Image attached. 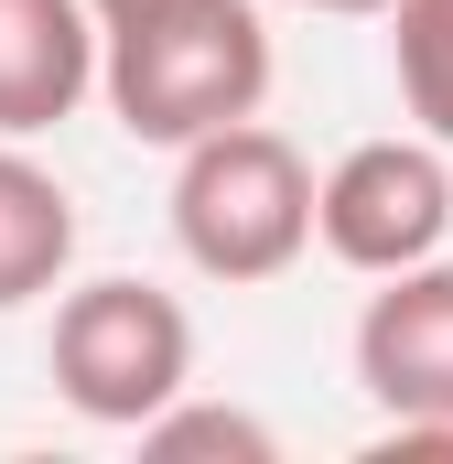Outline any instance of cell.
<instances>
[{"instance_id":"obj_1","label":"cell","mask_w":453,"mask_h":464,"mask_svg":"<svg viewBox=\"0 0 453 464\" xmlns=\"http://www.w3.org/2000/svg\"><path fill=\"white\" fill-rule=\"evenodd\" d=\"M98 98L130 140L184 151L226 119H259L270 98V22L259 0H173L151 22H119L98 54Z\"/></svg>"},{"instance_id":"obj_2","label":"cell","mask_w":453,"mask_h":464,"mask_svg":"<svg viewBox=\"0 0 453 464\" xmlns=\"http://www.w3.org/2000/svg\"><path fill=\"white\" fill-rule=\"evenodd\" d=\"M313 162L281 140V130H259V119H226L206 140H184L173 151V248L226 281V292H248V281H281L303 248H313Z\"/></svg>"},{"instance_id":"obj_3","label":"cell","mask_w":453,"mask_h":464,"mask_svg":"<svg viewBox=\"0 0 453 464\" xmlns=\"http://www.w3.org/2000/svg\"><path fill=\"white\" fill-rule=\"evenodd\" d=\"M54 389L76 421L98 432H140L151 411H173L195 389V314L162 292V281H76L54 303Z\"/></svg>"},{"instance_id":"obj_4","label":"cell","mask_w":453,"mask_h":464,"mask_svg":"<svg viewBox=\"0 0 453 464\" xmlns=\"http://www.w3.org/2000/svg\"><path fill=\"white\" fill-rule=\"evenodd\" d=\"M313 237L335 248L345 270H367V281L443 259V237H453V162H443V140H432V130H421V140H356L335 173H324V195H313Z\"/></svg>"},{"instance_id":"obj_5","label":"cell","mask_w":453,"mask_h":464,"mask_svg":"<svg viewBox=\"0 0 453 464\" xmlns=\"http://www.w3.org/2000/svg\"><path fill=\"white\" fill-rule=\"evenodd\" d=\"M356 389L389 421H453V259L389 270L356 314Z\"/></svg>"},{"instance_id":"obj_6","label":"cell","mask_w":453,"mask_h":464,"mask_svg":"<svg viewBox=\"0 0 453 464\" xmlns=\"http://www.w3.org/2000/svg\"><path fill=\"white\" fill-rule=\"evenodd\" d=\"M98 54L109 33L87 0H0V140L65 130L98 98Z\"/></svg>"},{"instance_id":"obj_7","label":"cell","mask_w":453,"mask_h":464,"mask_svg":"<svg viewBox=\"0 0 453 464\" xmlns=\"http://www.w3.org/2000/svg\"><path fill=\"white\" fill-rule=\"evenodd\" d=\"M65 270H76V195L22 140H0V314L65 292Z\"/></svg>"},{"instance_id":"obj_8","label":"cell","mask_w":453,"mask_h":464,"mask_svg":"<svg viewBox=\"0 0 453 464\" xmlns=\"http://www.w3.org/2000/svg\"><path fill=\"white\" fill-rule=\"evenodd\" d=\"M389 65H400V109L453 151V0H400L389 11Z\"/></svg>"},{"instance_id":"obj_9","label":"cell","mask_w":453,"mask_h":464,"mask_svg":"<svg viewBox=\"0 0 453 464\" xmlns=\"http://www.w3.org/2000/svg\"><path fill=\"white\" fill-rule=\"evenodd\" d=\"M140 454H151V464H206V454H226V464H270L281 443H270V421H259V411L173 400V411H151V421H140Z\"/></svg>"},{"instance_id":"obj_10","label":"cell","mask_w":453,"mask_h":464,"mask_svg":"<svg viewBox=\"0 0 453 464\" xmlns=\"http://www.w3.org/2000/svg\"><path fill=\"white\" fill-rule=\"evenodd\" d=\"M98 11V33H119V22H151V11H173V0H87Z\"/></svg>"},{"instance_id":"obj_11","label":"cell","mask_w":453,"mask_h":464,"mask_svg":"<svg viewBox=\"0 0 453 464\" xmlns=\"http://www.w3.org/2000/svg\"><path fill=\"white\" fill-rule=\"evenodd\" d=\"M292 11H345V22H389L400 0H292Z\"/></svg>"}]
</instances>
